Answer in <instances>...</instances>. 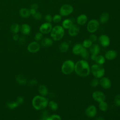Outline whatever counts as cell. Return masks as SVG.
Listing matches in <instances>:
<instances>
[{"instance_id":"obj_1","label":"cell","mask_w":120,"mask_h":120,"mask_svg":"<svg viewBox=\"0 0 120 120\" xmlns=\"http://www.w3.org/2000/svg\"><path fill=\"white\" fill-rule=\"evenodd\" d=\"M74 71L78 75L85 77L90 74V67L86 60H81L75 63Z\"/></svg>"},{"instance_id":"obj_2","label":"cell","mask_w":120,"mask_h":120,"mask_svg":"<svg viewBox=\"0 0 120 120\" xmlns=\"http://www.w3.org/2000/svg\"><path fill=\"white\" fill-rule=\"evenodd\" d=\"M48 100L44 96L37 95L35 96L32 100V105L34 108L40 111L45 109L48 104Z\"/></svg>"},{"instance_id":"obj_3","label":"cell","mask_w":120,"mask_h":120,"mask_svg":"<svg viewBox=\"0 0 120 120\" xmlns=\"http://www.w3.org/2000/svg\"><path fill=\"white\" fill-rule=\"evenodd\" d=\"M50 36L52 39L55 41L61 40L65 34L64 29L60 25H56L52 27Z\"/></svg>"},{"instance_id":"obj_4","label":"cell","mask_w":120,"mask_h":120,"mask_svg":"<svg viewBox=\"0 0 120 120\" xmlns=\"http://www.w3.org/2000/svg\"><path fill=\"white\" fill-rule=\"evenodd\" d=\"M75 62L71 60H65L61 65V71L62 73L66 75L72 74L75 70Z\"/></svg>"},{"instance_id":"obj_5","label":"cell","mask_w":120,"mask_h":120,"mask_svg":"<svg viewBox=\"0 0 120 120\" xmlns=\"http://www.w3.org/2000/svg\"><path fill=\"white\" fill-rule=\"evenodd\" d=\"M90 72L95 78L100 79L104 76L105 69L102 65L95 64L90 67Z\"/></svg>"},{"instance_id":"obj_6","label":"cell","mask_w":120,"mask_h":120,"mask_svg":"<svg viewBox=\"0 0 120 120\" xmlns=\"http://www.w3.org/2000/svg\"><path fill=\"white\" fill-rule=\"evenodd\" d=\"M74 11L73 6L68 4L62 5L60 9V15L61 16H67L71 14Z\"/></svg>"},{"instance_id":"obj_7","label":"cell","mask_w":120,"mask_h":120,"mask_svg":"<svg viewBox=\"0 0 120 120\" xmlns=\"http://www.w3.org/2000/svg\"><path fill=\"white\" fill-rule=\"evenodd\" d=\"M99 22L96 19H91L89 21L87 25V30L90 33H93L95 32L99 28Z\"/></svg>"},{"instance_id":"obj_8","label":"cell","mask_w":120,"mask_h":120,"mask_svg":"<svg viewBox=\"0 0 120 120\" xmlns=\"http://www.w3.org/2000/svg\"><path fill=\"white\" fill-rule=\"evenodd\" d=\"M90 52L91 53L90 58L92 60L94 61L96 57L98 55L100 51V47L98 44H94L89 48Z\"/></svg>"},{"instance_id":"obj_9","label":"cell","mask_w":120,"mask_h":120,"mask_svg":"<svg viewBox=\"0 0 120 120\" xmlns=\"http://www.w3.org/2000/svg\"><path fill=\"white\" fill-rule=\"evenodd\" d=\"M92 97L95 101L98 103L105 101V94L103 92L99 90L94 91L92 94Z\"/></svg>"},{"instance_id":"obj_10","label":"cell","mask_w":120,"mask_h":120,"mask_svg":"<svg viewBox=\"0 0 120 120\" xmlns=\"http://www.w3.org/2000/svg\"><path fill=\"white\" fill-rule=\"evenodd\" d=\"M85 113L87 117L90 118H93L97 115V109L94 105H90L86 109L85 111Z\"/></svg>"},{"instance_id":"obj_11","label":"cell","mask_w":120,"mask_h":120,"mask_svg":"<svg viewBox=\"0 0 120 120\" xmlns=\"http://www.w3.org/2000/svg\"><path fill=\"white\" fill-rule=\"evenodd\" d=\"M40 49V45L37 41H32L29 43L27 46L28 51L31 53H36Z\"/></svg>"},{"instance_id":"obj_12","label":"cell","mask_w":120,"mask_h":120,"mask_svg":"<svg viewBox=\"0 0 120 120\" xmlns=\"http://www.w3.org/2000/svg\"><path fill=\"white\" fill-rule=\"evenodd\" d=\"M52 28V24L50 22H45L42 24L39 28V30L42 34H48L50 33Z\"/></svg>"},{"instance_id":"obj_13","label":"cell","mask_w":120,"mask_h":120,"mask_svg":"<svg viewBox=\"0 0 120 120\" xmlns=\"http://www.w3.org/2000/svg\"><path fill=\"white\" fill-rule=\"evenodd\" d=\"M98 40L100 44L103 47H106L108 46L110 44V39L109 37L105 34H102L99 36Z\"/></svg>"},{"instance_id":"obj_14","label":"cell","mask_w":120,"mask_h":120,"mask_svg":"<svg viewBox=\"0 0 120 120\" xmlns=\"http://www.w3.org/2000/svg\"><path fill=\"white\" fill-rule=\"evenodd\" d=\"M99 84L103 89L107 90L111 88L112 82L108 78L103 76L99 80Z\"/></svg>"},{"instance_id":"obj_15","label":"cell","mask_w":120,"mask_h":120,"mask_svg":"<svg viewBox=\"0 0 120 120\" xmlns=\"http://www.w3.org/2000/svg\"><path fill=\"white\" fill-rule=\"evenodd\" d=\"M117 56V52L114 50H110L107 51L105 54L104 57L105 59L112 60L115 59Z\"/></svg>"},{"instance_id":"obj_16","label":"cell","mask_w":120,"mask_h":120,"mask_svg":"<svg viewBox=\"0 0 120 120\" xmlns=\"http://www.w3.org/2000/svg\"><path fill=\"white\" fill-rule=\"evenodd\" d=\"M80 32L79 27L76 24H73L68 29V33L72 37H74L77 35Z\"/></svg>"},{"instance_id":"obj_17","label":"cell","mask_w":120,"mask_h":120,"mask_svg":"<svg viewBox=\"0 0 120 120\" xmlns=\"http://www.w3.org/2000/svg\"><path fill=\"white\" fill-rule=\"evenodd\" d=\"M20 30L21 33L24 36L29 35L31 32L30 26L26 23L22 24L20 27Z\"/></svg>"},{"instance_id":"obj_18","label":"cell","mask_w":120,"mask_h":120,"mask_svg":"<svg viewBox=\"0 0 120 120\" xmlns=\"http://www.w3.org/2000/svg\"><path fill=\"white\" fill-rule=\"evenodd\" d=\"M88 21L87 16L85 14H81L76 18V22L78 25H83L85 24Z\"/></svg>"},{"instance_id":"obj_19","label":"cell","mask_w":120,"mask_h":120,"mask_svg":"<svg viewBox=\"0 0 120 120\" xmlns=\"http://www.w3.org/2000/svg\"><path fill=\"white\" fill-rule=\"evenodd\" d=\"M83 47L81 44H76L72 48V52L75 55H80L81 52L82 51Z\"/></svg>"},{"instance_id":"obj_20","label":"cell","mask_w":120,"mask_h":120,"mask_svg":"<svg viewBox=\"0 0 120 120\" xmlns=\"http://www.w3.org/2000/svg\"><path fill=\"white\" fill-rule=\"evenodd\" d=\"M53 40L49 38H42L41 41V44L42 46L45 47H49L52 46L53 45Z\"/></svg>"},{"instance_id":"obj_21","label":"cell","mask_w":120,"mask_h":120,"mask_svg":"<svg viewBox=\"0 0 120 120\" xmlns=\"http://www.w3.org/2000/svg\"><path fill=\"white\" fill-rule=\"evenodd\" d=\"M38 91L40 95L42 96L45 97L49 93L48 88L43 84L40 85L38 87Z\"/></svg>"},{"instance_id":"obj_22","label":"cell","mask_w":120,"mask_h":120,"mask_svg":"<svg viewBox=\"0 0 120 120\" xmlns=\"http://www.w3.org/2000/svg\"><path fill=\"white\" fill-rule=\"evenodd\" d=\"M20 15L24 18H27L29 17L30 15V10L25 8H22L19 10Z\"/></svg>"},{"instance_id":"obj_23","label":"cell","mask_w":120,"mask_h":120,"mask_svg":"<svg viewBox=\"0 0 120 120\" xmlns=\"http://www.w3.org/2000/svg\"><path fill=\"white\" fill-rule=\"evenodd\" d=\"M69 47V45L67 42H63L59 45V50L62 53L67 52Z\"/></svg>"},{"instance_id":"obj_24","label":"cell","mask_w":120,"mask_h":120,"mask_svg":"<svg viewBox=\"0 0 120 120\" xmlns=\"http://www.w3.org/2000/svg\"><path fill=\"white\" fill-rule=\"evenodd\" d=\"M109 19V15L107 12H104L101 14L99 18V22L102 24L106 23Z\"/></svg>"},{"instance_id":"obj_25","label":"cell","mask_w":120,"mask_h":120,"mask_svg":"<svg viewBox=\"0 0 120 120\" xmlns=\"http://www.w3.org/2000/svg\"><path fill=\"white\" fill-rule=\"evenodd\" d=\"M73 24L72 21L69 18L64 19L62 22V27L66 29H68Z\"/></svg>"},{"instance_id":"obj_26","label":"cell","mask_w":120,"mask_h":120,"mask_svg":"<svg viewBox=\"0 0 120 120\" xmlns=\"http://www.w3.org/2000/svg\"><path fill=\"white\" fill-rule=\"evenodd\" d=\"M10 30L13 34H17L20 30V26L17 23H13L10 26Z\"/></svg>"},{"instance_id":"obj_27","label":"cell","mask_w":120,"mask_h":120,"mask_svg":"<svg viewBox=\"0 0 120 120\" xmlns=\"http://www.w3.org/2000/svg\"><path fill=\"white\" fill-rule=\"evenodd\" d=\"M105 58L104 56L102 55H98L94 60L96 62V64L99 65H103L105 64Z\"/></svg>"},{"instance_id":"obj_28","label":"cell","mask_w":120,"mask_h":120,"mask_svg":"<svg viewBox=\"0 0 120 120\" xmlns=\"http://www.w3.org/2000/svg\"><path fill=\"white\" fill-rule=\"evenodd\" d=\"M15 79H16V82L20 85H24L27 82V80L26 78L24 76L21 75H17Z\"/></svg>"},{"instance_id":"obj_29","label":"cell","mask_w":120,"mask_h":120,"mask_svg":"<svg viewBox=\"0 0 120 120\" xmlns=\"http://www.w3.org/2000/svg\"><path fill=\"white\" fill-rule=\"evenodd\" d=\"M48 106L49 107L50 109L53 111H55L58 109V105L55 101L53 100H51L48 102Z\"/></svg>"},{"instance_id":"obj_30","label":"cell","mask_w":120,"mask_h":120,"mask_svg":"<svg viewBox=\"0 0 120 120\" xmlns=\"http://www.w3.org/2000/svg\"><path fill=\"white\" fill-rule=\"evenodd\" d=\"M80 55L83 58V60H87L90 57V52L88 51L87 49L83 48L82 51L81 52Z\"/></svg>"},{"instance_id":"obj_31","label":"cell","mask_w":120,"mask_h":120,"mask_svg":"<svg viewBox=\"0 0 120 120\" xmlns=\"http://www.w3.org/2000/svg\"><path fill=\"white\" fill-rule=\"evenodd\" d=\"M98 107L99 109L102 112H105L107 111L108 108V104L105 101H102L100 103H98Z\"/></svg>"},{"instance_id":"obj_32","label":"cell","mask_w":120,"mask_h":120,"mask_svg":"<svg viewBox=\"0 0 120 120\" xmlns=\"http://www.w3.org/2000/svg\"><path fill=\"white\" fill-rule=\"evenodd\" d=\"M93 43L89 39H86L83 41L82 45L83 48L88 49L90 48L91 46L92 45Z\"/></svg>"},{"instance_id":"obj_33","label":"cell","mask_w":120,"mask_h":120,"mask_svg":"<svg viewBox=\"0 0 120 120\" xmlns=\"http://www.w3.org/2000/svg\"><path fill=\"white\" fill-rule=\"evenodd\" d=\"M7 106L8 108L10 109H15L16 108H17L19 105H18V104L15 101H10V102H8L7 103Z\"/></svg>"},{"instance_id":"obj_34","label":"cell","mask_w":120,"mask_h":120,"mask_svg":"<svg viewBox=\"0 0 120 120\" xmlns=\"http://www.w3.org/2000/svg\"><path fill=\"white\" fill-rule=\"evenodd\" d=\"M45 120H62L60 116L58 114H52L48 116Z\"/></svg>"},{"instance_id":"obj_35","label":"cell","mask_w":120,"mask_h":120,"mask_svg":"<svg viewBox=\"0 0 120 120\" xmlns=\"http://www.w3.org/2000/svg\"><path fill=\"white\" fill-rule=\"evenodd\" d=\"M99 84V79L94 78L90 82V85L92 87H96Z\"/></svg>"},{"instance_id":"obj_36","label":"cell","mask_w":120,"mask_h":120,"mask_svg":"<svg viewBox=\"0 0 120 120\" xmlns=\"http://www.w3.org/2000/svg\"><path fill=\"white\" fill-rule=\"evenodd\" d=\"M62 16L60 14H56L52 17V22L54 23H58L61 20Z\"/></svg>"},{"instance_id":"obj_37","label":"cell","mask_w":120,"mask_h":120,"mask_svg":"<svg viewBox=\"0 0 120 120\" xmlns=\"http://www.w3.org/2000/svg\"><path fill=\"white\" fill-rule=\"evenodd\" d=\"M114 103L116 106H120V94L116 95L114 99Z\"/></svg>"},{"instance_id":"obj_38","label":"cell","mask_w":120,"mask_h":120,"mask_svg":"<svg viewBox=\"0 0 120 120\" xmlns=\"http://www.w3.org/2000/svg\"><path fill=\"white\" fill-rule=\"evenodd\" d=\"M33 18L37 21H39L42 18V15L41 13L39 12H37L34 15H32Z\"/></svg>"},{"instance_id":"obj_39","label":"cell","mask_w":120,"mask_h":120,"mask_svg":"<svg viewBox=\"0 0 120 120\" xmlns=\"http://www.w3.org/2000/svg\"><path fill=\"white\" fill-rule=\"evenodd\" d=\"M34 38L36 41H37V42L41 40L43 38V34L40 31L36 33V34L35 35Z\"/></svg>"},{"instance_id":"obj_40","label":"cell","mask_w":120,"mask_h":120,"mask_svg":"<svg viewBox=\"0 0 120 120\" xmlns=\"http://www.w3.org/2000/svg\"><path fill=\"white\" fill-rule=\"evenodd\" d=\"M89 39L92 42V43H95L97 41L98 38V37L97 36V35H96L94 34L91 33L89 37Z\"/></svg>"},{"instance_id":"obj_41","label":"cell","mask_w":120,"mask_h":120,"mask_svg":"<svg viewBox=\"0 0 120 120\" xmlns=\"http://www.w3.org/2000/svg\"><path fill=\"white\" fill-rule=\"evenodd\" d=\"M46 22L51 23L52 22V16L50 14H46L44 17Z\"/></svg>"},{"instance_id":"obj_42","label":"cell","mask_w":120,"mask_h":120,"mask_svg":"<svg viewBox=\"0 0 120 120\" xmlns=\"http://www.w3.org/2000/svg\"><path fill=\"white\" fill-rule=\"evenodd\" d=\"M26 40V38L24 36H23L19 38L18 41L20 45H23L24 44H25Z\"/></svg>"},{"instance_id":"obj_43","label":"cell","mask_w":120,"mask_h":120,"mask_svg":"<svg viewBox=\"0 0 120 120\" xmlns=\"http://www.w3.org/2000/svg\"><path fill=\"white\" fill-rule=\"evenodd\" d=\"M37 83H38V81L36 79H32L30 80L29 82V85L31 86H35Z\"/></svg>"},{"instance_id":"obj_44","label":"cell","mask_w":120,"mask_h":120,"mask_svg":"<svg viewBox=\"0 0 120 120\" xmlns=\"http://www.w3.org/2000/svg\"><path fill=\"white\" fill-rule=\"evenodd\" d=\"M16 102L19 105H22L24 102V98L22 97H19L17 98Z\"/></svg>"},{"instance_id":"obj_45","label":"cell","mask_w":120,"mask_h":120,"mask_svg":"<svg viewBox=\"0 0 120 120\" xmlns=\"http://www.w3.org/2000/svg\"><path fill=\"white\" fill-rule=\"evenodd\" d=\"M19 38L20 37L17 34H14V35L13 36V39L14 41H18Z\"/></svg>"},{"instance_id":"obj_46","label":"cell","mask_w":120,"mask_h":120,"mask_svg":"<svg viewBox=\"0 0 120 120\" xmlns=\"http://www.w3.org/2000/svg\"><path fill=\"white\" fill-rule=\"evenodd\" d=\"M38 8V5L37 3H33L30 5V8H34L35 9H37Z\"/></svg>"},{"instance_id":"obj_47","label":"cell","mask_w":120,"mask_h":120,"mask_svg":"<svg viewBox=\"0 0 120 120\" xmlns=\"http://www.w3.org/2000/svg\"><path fill=\"white\" fill-rule=\"evenodd\" d=\"M30 15H34L36 12H37V10L34 9V8H30Z\"/></svg>"},{"instance_id":"obj_48","label":"cell","mask_w":120,"mask_h":120,"mask_svg":"<svg viewBox=\"0 0 120 120\" xmlns=\"http://www.w3.org/2000/svg\"><path fill=\"white\" fill-rule=\"evenodd\" d=\"M95 120H105L104 118L101 116H98L96 118Z\"/></svg>"},{"instance_id":"obj_49","label":"cell","mask_w":120,"mask_h":120,"mask_svg":"<svg viewBox=\"0 0 120 120\" xmlns=\"http://www.w3.org/2000/svg\"><path fill=\"white\" fill-rule=\"evenodd\" d=\"M40 120H45V119H43V118H41L40 119Z\"/></svg>"}]
</instances>
